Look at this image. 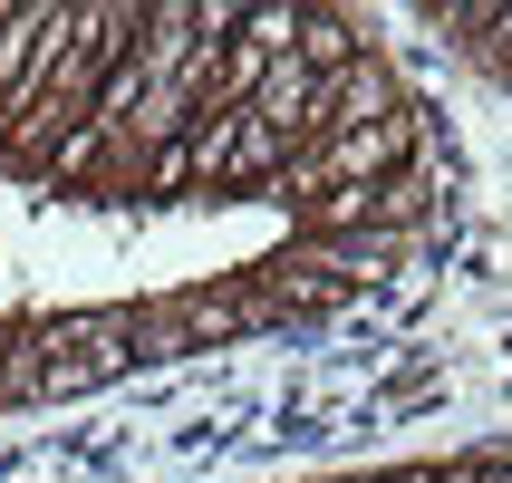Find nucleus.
<instances>
[{
  "label": "nucleus",
  "mask_w": 512,
  "mask_h": 483,
  "mask_svg": "<svg viewBox=\"0 0 512 483\" xmlns=\"http://www.w3.org/2000/svg\"><path fill=\"white\" fill-rule=\"evenodd\" d=\"M136 39H145V10H126V0H116V10H78V39H68V58H58V78L39 87V97H29L20 116H10L0 155H10V165H49L58 145L78 136V116L97 107L107 68H116L126 49H136Z\"/></svg>",
  "instance_id": "f257e3e1"
},
{
  "label": "nucleus",
  "mask_w": 512,
  "mask_h": 483,
  "mask_svg": "<svg viewBox=\"0 0 512 483\" xmlns=\"http://www.w3.org/2000/svg\"><path fill=\"white\" fill-rule=\"evenodd\" d=\"M406 155H416V116H368V126H339V136H310L300 155H290V174L281 184H377V174H397Z\"/></svg>",
  "instance_id": "f03ea898"
},
{
  "label": "nucleus",
  "mask_w": 512,
  "mask_h": 483,
  "mask_svg": "<svg viewBox=\"0 0 512 483\" xmlns=\"http://www.w3.org/2000/svg\"><path fill=\"white\" fill-rule=\"evenodd\" d=\"M0 358H10V329H0Z\"/></svg>",
  "instance_id": "7ed1b4c3"
}]
</instances>
